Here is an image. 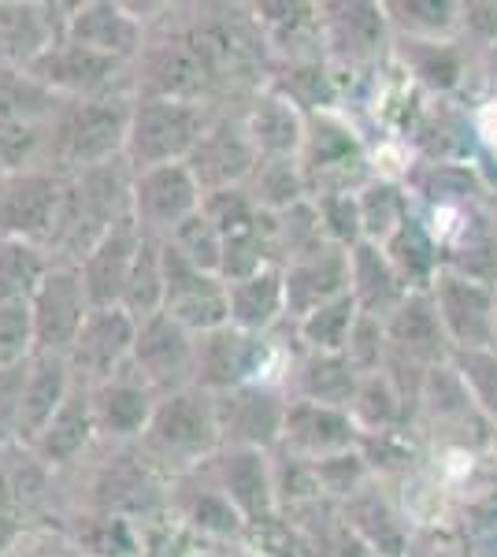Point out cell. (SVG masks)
Here are the masks:
<instances>
[{
	"label": "cell",
	"instance_id": "1",
	"mask_svg": "<svg viewBox=\"0 0 497 557\" xmlns=\"http://www.w3.org/2000/svg\"><path fill=\"white\" fill-rule=\"evenodd\" d=\"M134 97H89V101H63L45 131L41 168L63 178L120 160L131 127Z\"/></svg>",
	"mask_w": 497,
	"mask_h": 557
},
{
	"label": "cell",
	"instance_id": "2",
	"mask_svg": "<svg viewBox=\"0 0 497 557\" xmlns=\"http://www.w3.org/2000/svg\"><path fill=\"white\" fill-rule=\"evenodd\" d=\"M138 450L164 480H178V475L201 469L208 457L220 450L212 394L201 386L164 394L157 401V412H152Z\"/></svg>",
	"mask_w": 497,
	"mask_h": 557
},
{
	"label": "cell",
	"instance_id": "3",
	"mask_svg": "<svg viewBox=\"0 0 497 557\" xmlns=\"http://www.w3.org/2000/svg\"><path fill=\"white\" fill-rule=\"evenodd\" d=\"M297 164L312 201L327 194H360L375 178L364 141L338 112L305 115V146Z\"/></svg>",
	"mask_w": 497,
	"mask_h": 557
},
{
	"label": "cell",
	"instance_id": "4",
	"mask_svg": "<svg viewBox=\"0 0 497 557\" xmlns=\"http://www.w3.org/2000/svg\"><path fill=\"white\" fill-rule=\"evenodd\" d=\"M208 120H212L208 104L138 97L131 108L123 160L134 172H146V168H160V164H186V157L201 141Z\"/></svg>",
	"mask_w": 497,
	"mask_h": 557
},
{
	"label": "cell",
	"instance_id": "5",
	"mask_svg": "<svg viewBox=\"0 0 497 557\" xmlns=\"http://www.w3.org/2000/svg\"><path fill=\"white\" fill-rule=\"evenodd\" d=\"M30 75L63 101H89V97H134V64L101 57L75 41H57L30 67Z\"/></svg>",
	"mask_w": 497,
	"mask_h": 557
},
{
	"label": "cell",
	"instance_id": "6",
	"mask_svg": "<svg viewBox=\"0 0 497 557\" xmlns=\"http://www.w3.org/2000/svg\"><path fill=\"white\" fill-rule=\"evenodd\" d=\"M220 446L227 450H260L271 454L283 438L286 391L283 383H246L234 391L212 394Z\"/></svg>",
	"mask_w": 497,
	"mask_h": 557
},
{
	"label": "cell",
	"instance_id": "7",
	"mask_svg": "<svg viewBox=\"0 0 497 557\" xmlns=\"http://www.w3.org/2000/svg\"><path fill=\"white\" fill-rule=\"evenodd\" d=\"M131 372L152 391L164 394L186 391L197 383V335L164 312L138 320V335L131 349Z\"/></svg>",
	"mask_w": 497,
	"mask_h": 557
},
{
	"label": "cell",
	"instance_id": "8",
	"mask_svg": "<svg viewBox=\"0 0 497 557\" xmlns=\"http://www.w3.org/2000/svg\"><path fill=\"white\" fill-rule=\"evenodd\" d=\"M431 301L442 320L453 354H475V349H494L497 335V290L486 283H475L468 275L446 272L431 283Z\"/></svg>",
	"mask_w": 497,
	"mask_h": 557
},
{
	"label": "cell",
	"instance_id": "9",
	"mask_svg": "<svg viewBox=\"0 0 497 557\" xmlns=\"http://www.w3.org/2000/svg\"><path fill=\"white\" fill-rule=\"evenodd\" d=\"M67 178L49 168H23L0 175V238L34 242L45 249L52 238Z\"/></svg>",
	"mask_w": 497,
	"mask_h": 557
},
{
	"label": "cell",
	"instance_id": "10",
	"mask_svg": "<svg viewBox=\"0 0 497 557\" xmlns=\"http://www.w3.org/2000/svg\"><path fill=\"white\" fill-rule=\"evenodd\" d=\"M275 361L271 335H246L238 327H220L197 335V383L208 394H223L246 383H264Z\"/></svg>",
	"mask_w": 497,
	"mask_h": 557
},
{
	"label": "cell",
	"instance_id": "11",
	"mask_svg": "<svg viewBox=\"0 0 497 557\" xmlns=\"http://www.w3.org/2000/svg\"><path fill=\"white\" fill-rule=\"evenodd\" d=\"M89 309H94V305L86 298L78 268L52 264L49 275L41 278V286L30 298L34 338H38V354L34 357H67L89 317Z\"/></svg>",
	"mask_w": 497,
	"mask_h": 557
},
{
	"label": "cell",
	"instance_id": "12",
	"mask_svg": "<svg viewBox=\"0 0 497 557\" xmlns=\"http://www.w3.org/2000/svg\"><path fill=\"white\" fill-rule=\"evenodd\" d=\"M164 317L183 323L194 335H208L231 323L227 283L212 272H201L164 242Z\"/></svg>",
	"mask_w": 497,
	"mask_h": 557
},
{
	"label": "cell",
	"instance_id": "13",
	"mask_svg": "<svg viewBox=\"0 0 497 557\" xmlns=\"http://www.w3.org/2000/svg\"><path fill=\"white\" fill-rule=\"evenodd\" d=\"M201 186L186 164H160L134 172L131 190V220L141 235L171 238L178 223H186L194 212H201Z\"/></svg>",
	"mask_w": 497,
	"mask_h": 557
},
{
	"label": "cell",
	"instance_id": "14",
	"mask_svg": "<svg viewBox=\"0 0 497 557\" xmlns=\"http://www.w3.org/2000/svg\"><path fill=\"white\" fill-rule=\"evenodd\" d=\"M201 472L223 491V498L238 509V517L246 520V532L249 528L278 520L275 480H271V454L227 450V446H220V450L201 465Z\"/></svg>",
	"mask_w": 497,
	"mask_h": 557
},
{
	"label": "cell",
	"instance_id": "15",
	"mask_svg": "<svg viewBox=\"0 0 497 557\" xmlns=\"http://www.w3.org/2000/svg\"><path fill=\"white\" fill-rule=\"evenodd\" d=\"M260 157L252 149L246 123L241 115H212L201 134V141L186 157V168L194 172L201 194L231 190V186H246L257 172Z\"/></svg>",
	"mask_w": 497,
	"mask_h": 557
},
{
	"label": "cell",
	"instance_id": "16",
	"mask_svg": "<svg viewBox=\"0 0 497 557\" xmlns=\"http://www.w3.org/2000/svg\"><path fill=\"white\" fill-rule=\"evenodd\" d=\"M134 335H138V320L126 309H89V317L78 331L75 346L67 354L71 375L83 386L108 383L131 364Z\"/></svg>",
	"mask_w": 497,
	"mask_h": 557
},
{
	"label": "cell",
	"instance_id": "17",
	"mask_svg": "<svg viewBox=\"0 0 497 557\" xmlns=\"http://www.w3.org/2000/svg\"><path fill=\"white\" fill-rule=\"evenodd\" d=\"M320 26H323V57L346 67L375 64L394 38L383 4H372V0L320 4Z\"/></svg>",
	"mask_w": 497,
	"mask_h": 557
},
{
	"label": "cell",
	"instance_id": "18",
	"mask_svg": "<svg viewBox=\"0 0 497 557\" xmlns=\"http://www.w3.org/2000/svg\"><path fill=\"white\" fill-rule=\"evenodd\" d=\"M75 4L0 0V67L30 71L57 41L67 38Z\"/></svg>",
	"mask_w": 497,
	"mask_h": 557
},
{
	"label": "cell",
	"instance_id": "19",
	"mask_svg": "<svg viewBox=\"0 0 497 557\" xmlns=\"http://www.w3.org/2000/svg\"><path fill=\"white\" fill-rule=\"evenodd\" d=\"M278 450L315 465V461H327V457L360 450V431L352 424L349 409L286 398V420H283Z\"/></svg>",
	"mask_w": 497,
	"mask_h": 557
},
{
	"label": "cell",
	"instance_id": "20",
	"mask_svg": "<svg viewBox=\"0 0 497 557\" xmlns=\"http://www.w3.org/2000/svg\"><path fill=\"white\" fill-rule=\"evenodd\" d=\"M89 401H94V424L97 438L112 446H138L146 435L152 412H157L160 394L149 383H141L131 372V364L108 383L89 386Z\"/></svg>",
	"mask_w": 497,
	"mask_h": 557
},
{
	"label": "cell",
	"instance_id": "21",
	"mask_svg": "<svg viewBox=\"0 0 497 557\" xmlns=\"http://www.w3.org/2000/svg\"><path fill=\"white\" fill-rule=\"evenodd\" d=\"M101 52V57L134 64L146 49V15H138L134 4H115V0H86L75 4L67 23V38Z\"/></svg>",
	"mask_w": 497,
	"mask_h": 557
},
{
	"label": "cell",
	"instance_id": "22",
	"mask_svg": "<svg viewBox=\"0 0 497 557\" xmlns=\"http://www.w3.org/2000/svg\"><path fill=\"white\" fill-rule=\"evenodd\" d=\"M141 238L146 235L138 231V223L123 220L78 260V275H83L86 298L94 309H115L123 301L126 278H131V268L138 260Z\"/></svg>",
	"mask_w": 497,
	"mask_h": 557
},
{
	"label": "cell",
	"instance_id": "23",
	"mask_svg": "<svg viewBox=\"0 0 497 557\" xmlns=\"http://www.w3.org/2000/svg\"><path fill=\"white\" fill-rule=\"evenodd\" d=\"M383 323H386L390 354L427 368V372L453 361V346H449L446 331H442V320H438L435 301H431L427 290L409 294V298L397 305L394 317H386Z\"/></svg>",
	"mask_w": 497,
	"mask_h": 557
},
{
	"label": "cell",
	"instance_id": "24",
	"mask_svg": "<svg viewBox=\"0 0 497 557\" xmlns=\"http://www.w3.org/2000/svg\"><path fill=\"white\" fill-rule=\"evenodd\" d=\"M97 443V424H94V401H89V386L75 383L71 398L63 401L57 417L45 424V431L26 446V454L49 472H63L71 465H78L89 454V446Z\"/></svg>",
	"mask_w": 497,
	"mask_h": 557
},
{
	"label": "cell",
	"instance_id": "25",
	"mask_svg": "<svg viewBox=\"0 0 497 557\" xmlns=\"http://www.w3.org/2000/svg\"><path fill=\"white\" fill-rule=\"evenodd\" d=\"M283 286H286V320L297 323L309 312L323 309V305L338 301L349 294V249H323L305 260L283 268Z\"/></svg>",
	"mask_w": 497,
	"mask_h": 557
},
{
	"label": "cell",
	"instance_id": "26",
	"mask_svg": "<svg viewBox=\"0 0 497 557\" xmlns=\"http://www.w3.org/2000/svg\"><path fill=\"white\" fill-rule=\"evenodd\" d=\"M260 160H297L305 146V112L275 89H260L241 115Z\"/></svg>",
	"mask_w": 497,
	"mask_h": 557
},
{
	"label": "cell",
	"instance_id": "27",
	"mask_svg": "<svg viewBox=\"0 0 497 557\" xmlns=\"http://www.w3.org/2000/svg\"><path fill=\"white\" fill-rule=\"evenodd\" d=\"M338 509H341V520H346L349 532L357 535L375 557H409L412 528L401 509L383 494L378 480Z\"/></svg>",
	"mask_w": 497,
	"mask_h": 557
},
{
	"label": "cell",
	"instance_id": "28",
	"mask_svg": "<svg viewBox=\"0 0 497 557\" xmlns=\"http://www.w3.org/2000/svg\"><path fill=\"white\" fill-rule=\"evenodd\" d=\"M357 383H360V375L352 372L341 354H305V349H297V357L290 361V368H286L283 391H286V398H297V401L349 409L352 394H357Z\"/></svg>",
	"mask_w": 497,
	"mask_h": 557
},
{
	"label": "cell",
	"instance_id": "29",
	"mask_svg": "<svg viewBox=\"0 0 497 557\" xmlns=\"http://www.w3.org/2000/svg\"><path fill=\"white\" fill-rule=\"evenodd\" d=\"M349 298L357 301V309L364 312V317H375V320L394 317L397 305L409 298V286L394 272L383 246L360 242V246L349 249Z\"/></svg>",
	"mask_w": 497,
	"mask_h": 557
},
{
	"label": "cell",
	"instance_id": "30",
	"mask_svg": "<svg viewBox=\"0 0 497 557\" xmlns=\"http://www.w3.org/2000/svg\"><path fill=\"white\" fill-rule=\"evenodd\" d=\"M171 506L201 535H215V539L246 535V520L238 517V509L223 498V491L201 469L171 480Z\"/></svg>",
	"mask_w": 497,
	"mask_h": 557
},
{
	"label": "cell",
	"instance_id": "31",
	"mask_svg": "<svg viewBox=\"0 0 497 557\" xmlns=\"http://www.w3.org/2000/svg\"><path fill=\"white\" fill-rule=\"evenodd\" d=\"M63 97L41 86L30 71L0 67V138L4 134H41L60 112Z\"/></svg>",
	"mask_w": 497,
	"mask_h": 557
},
{
	"label": "cell",
	"instance_id": "32",
	"mask_svg": "<svg viewBox=\"0 0 497 557\" xmlns=\"http://www.w3.org/2000/svg\"><path fill=\"white\" fill-rule=\"evenodd\" d=\"M75 391V375H71L67 357H34L30 372H26L23 391V417H20V446L34 443L45 424L60 412L63 401Z\"/></svg>",
	"mask_w": 497,
	"mask_h": 557
},
{
	"label": "cell",
	"instance_id": "33",
	"mask_svg": "<svg viewBox=\"0 0 497 557\" xmlns=\"http://www.w3.org/2000/svg\"><path fill=\"white\" fill-rule=\"evenodd\" d=\"M231 327L246 335H271L278 323H286V286L283 268H264V272L241 278L227 286Z\"/></svg>",
	"mask_w": 497,
	"mask_h": 557
},
{
	"label": "cell",
	"instance_id": "34",
	"mask_svg": "<svg viewBox=\"0 0 497 557\" xmlns=\"http://www.w3.org/2000/svg\"><path fill=\"white\" fill-rule=\"evenodd\" d=\"M383 253L394 264V272L401 275V283L409 286V294L431 290V283H435L438 272L446 268L442 246L435 242V235L427 231V223H423L415 212L394 231L390 238L383 242Z\"/></svg>",
	"mask_w": 497,
	"mask_h": 557
},
{
	"label": "cell",
	"instance_id": "35",
	"mask_svg": "<svg viewBox=\"0 0 497 557\" xmlns=\"http://www.w3.org/2000/svg\"><path fill=\"white\" fill-rule=\"evenodd\" d=\"M409 401L401 398V391L390 383L386 372L375 375H360L357 394L349 401V417L357 424L360 438L364 435H390V431H401L405 420H409Z\"/></svg>",
	"mask_w": 497,
	"mask_h": 557
},
{
	"label": "cell",
	"instance_id": "36",
	"mask_svg": "<svg viewBox=\"0 0 497 557\" xmlns=\"http://www.w3.org/2000/svg\"><path fill=\"white\" fill-rule=\"evenodd\" d=\"M357 205H360L364 242H372V246H383V242L415 212L409 186L397 183V178H390V175H375L372 183L357 194Z\"/></svg>",
	"mask_w": 497,
	"mask_h": 557
},
{
	"label": "cell",
	"instance_id": "37",
	"mask_svg": "<svg viewBox=\"0 0 497 557\" xmlns=\"http://www.w3.org/2000/svg\"><path fill=\"white\" fill-rule=\"evenodd\" d=\"M383 12L401 41H449L460 23V4L438 0H386Z\"/></svg>",
	"mask_w": 497,
	"mask_h": 557
},
{
	"label": "cell",
	"instance_id": "38",
	"mask_svg": "<svg viewBox=\"0 0 497 557\" xmlns=\"http://www.w3.org/2000/svg\"><path fill=\"white\" fill-rule=\"evenodd\" d=\"M268 89H275V94L286 97V101H294L305 115L338 112V101H341V89H338V83H334L331 67L323 64V60L286 64V71Z\"/></svg>",
	"mask_w": 497,
	"mask_h": 557
},
{
	"label": "cell",
	"instance_id": "39",
	"mask_svg": "<svg viewBox=\"0 0 497 557\" xmlns=\"http://www.w3.org/2000/svg\"><path fill=\"white\" fill-rule=\"evenodd\" d=\"M52 257L34 242L0 238V305L30 301L41 278L49 275Z\"/></svg>",
	"mask_w": 497,
	"mask_h": 557
},
{
	"label": "cell",
	"instance_id": "40",
	"mask_svg": "<svg viewBox=\"0 0 497 557\" xmlns=\"http://www.w3.org/2000/svg\"><path fill=\"white\" fill-rule=\"evenodd\" d=\"M120 309L131 312L134 320H149L164 309V238H141Z\"/></svg>",
	"mask_w": 497,
	"mask_h": 557
},
{
	"label": "cell",
	"instance_id": "41",
	"mask_svg": "<svg viewBox=\"0 0 497 557\" xmlns=\"http://www.w3.org/2000/svg\"><path fill=\"white\" fill-rule=\"evenodd\" d=\"M357 317H360V309L349 294L331 305H323V309L309 312L305 320L294 323L297 349H305V354H341L349 343V331H352V323H357Z\"/></svg>",
	"mask_w": 497,
	"mask_h": 557
},
{
	"label": "cell",
	"instance_id": "42",
	"mask_svg": "<svg viewBox=\"0 0 497 557\" xmlns=\"http://www.w3.org/2000/svg\"><path fill=\"white\" fill-rule=\"evenodd\" d=\"M260 212H286L294 205L309 201V186H305L301 164L297 160H260L257 172L246 183Z\"/></svg>",
	"mask_w": 497,
	"mask_h": 557
},
{
	"label": "cell",
	"instance_id": "43",
	"mask_svg": "<svg viewBox=\"0 0 497 557\" xmlns=\"http://www.w3.org/2000/svg\"><path fill=\"white\" fill-rule=\"evenodd\" d=\"M315 480H320L323 498L334 502V506H346V502L357 498L364 487H372L375 472L364 454L349 450V454L327 457V461H315Z\"/></svg>",
	"mask_w": 497,
	"mask_h": 557
},
{
	"label": "cell",
	"instance_id": "44",
	"mask_svg": "<svg viewBox=\"0 0 497 557\" xmlns=\"http://www.w3.org/2000/svg\"><path fill=\"white\" fill-rule=\"evenodd\" d=\"M401 60L409 67V75H415L420 83L435 86V89H449L457 86V57L449 49V41H401Z\"/></svg>",
	"mask_w": 497,
	"mask_h": 557
},
{
	"label": "cell",
	"instance_id": "45",
	"mask_svg": "<svg viewBox=\"0 0 497 557\" xmlns=\"http://www.w3.org/2000/svg\"><path fill=\"white\" fill-rule=\"evenodd\" d=\"M171 246L183 253L189 264L194 268H201V272H212V275H220V257H223V235L212 227V223L204 220L201 212H194L186 223H178L175 231H171Z\"/></svg>",
	"mask_w": 497,
	"mask_h": 557
},
{
	"label": "cell",
	"instance_id": "46",
	"mask_svg": "<svg viewBox=\"0 0 497 557\" xmlns=\"http://www.w3.org/2000/svg\"><path fill=\"white\" fill-rule=\"evenodd\" d=\"M201 215L208 223H212L215 231H220L223 238L227 235H238V231H246L257 223V201H252V194L246 186H231V190H212L201 197Z\"/></svg>",
	"mask_w": 497,
	"mask_h": 557
},
{
	"label": "cell",
	"instance_id": "47",
	"mask_svg": "<svg viewBox=\"0 0 497 557\" xmlns=\"http://www.w3.org/2000/svg\"><path fill=\"white\" fill-rule=\"evenodd\" d=\"M38 338H34L30 301L0 305V368H15L34 361Z\"/></svg>",
	"mask_w": 497,
	"mask_h": 557
},
{
	"label": "cell",
	"instance_id": "48",
	"mask_svg": "<svg viewBox=\"0 0 497 557\" xmlns=\"http://www.w3.org/2000/svg\"><path fill=\"white\" fill-rule=\"evenodd\" d=\"M386 354H390V343H386V323L360 312L357 323H352V331H349V343H346V349H341V357H346L357 375H375V372H383Z\"/></svg>",
	"mask_w": 497,
	"mask_h": 557
},
{
	"label": "cell",
	"instance_id": "49",
	"mask_svg": "<svg viewBox=\"0 0 497 557\" xmlns=\"http://www.w3.org/2000/svg\"><path fill=\"white\" fill-rule=\"evenodd\" d=\"M312 205H315V212H320L323 235H327L331 246L352 249V246H360V242H364L357 194H327V197H315Z\"/></svg>",
	"mask_w": 497,
	"mask_h": 557
},
{
	"label": "cell",
	"instance_id": "50",
	"mask_svg": "<svg viewBox=\"0 0 497 557\" xmlns=\"http://www.w3.org/2000/svg\"><path fill=\"white\" fill-rule=\"evenodd\" d=\"M453 368L464 380L468 394L483 417L497 420V354L494 349H475V354H453Z\"/></svg>",
	"mask_w": 497,
	"mask_h": 557
},
{
	"label": "cell",
	"instance_id": "51",
	"mask_svg": "<svg viewBox=\"0 0 497 557\" xmlns=\"http://www.w3.org/2000/svg\"><path fill=\"white\" fill-rule=\"evenodd\" d=\"M30 361L15 368H0V450L20 446V417H23V391Z\"/></svg>",
	"mask_w": 497,
	"mask_h": 557
},
{
	"label": "cell",
	"instance_id": "52",
	"mask_svg": "<svg viewBox=\"0 0 497 557\" xmlns=\"http://www.w3.org/2000/svg\"><path fill=\"white\" fill-rule=\"evenodd\" d=\"M0 175H4V160H0Z\"/></svg>",
	"mask_w": 497,
	"mask_h": 557
},
{
	"label": "cell",
	"instance_id": "53",
	"mask_svg": "<svg viewBox=\"0 0 497 557\" xmlns=\"http://www.w3.org/2000/svg\"><path fill=\"white\" fill-rule=\"evenodd\" d=\"M494 354H497V335H494Z\"/></svg>",
	"mask_w": 497,
	"mask_h": 557
},
{
	"label": "cell",
	"instance_id": "54",
	"mask_svg": "<svg viewBox=\"0 0 497 557\" xmlns=\"http://www.w3.org/2000/svg\"><path fill=\"white\" fill-rule=\"evenodd\" d=\"M494 446H497V438H494Z\"/></svg>",
	"mask_w": 497,
	"mask_h": 557
}]
</instances>
